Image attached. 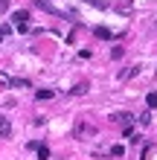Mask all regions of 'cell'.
I'll list each match as a JSON object with an SVG mask.
<instances>
[{
	"label": "cell",
	"mask_w": 157,
	"mask_h": 160,
	"mask_svg": "<svg viewBox=\"0 0 157 160\" xmlns=\"http://www.w3.org/2000/svg\"><path fill=\"white\" fill-rule=\"evenodd\" d=\"M87 6H99V9H105V0H85Z\"/></svg>",
	"instance_id": "ba28073f"
},
{
	"label": "cell",
	"mask_w": 157,
	"mask_h": 160,
	"mask_svg": "<svg viewBox=\"0 0 157 160\" xmlns=\"http://www.w3.org/2000/svg\"><path fill=\"white\" fill-rule=\"evenodd\" d=\"M93 32H96V38H102V41H114V32H110L108 26H96Z\"/></svg>",
	"instance_id": "7a4b0ae2"
},
{
	"label": "cell",
	"mask_w": 157,
	"mask_h": 160,
	"mask_svg": "<svg viewBox=\"0 0 157 160\" xmlns=\"http://www.w3.org/2000/svg\"><path fill=\"white\" fill-rule=\"evenodd\" d=\"M9 9V0H0V12H6Z\"/></svg>",
	"instance_id": "30bf717a"
},
{
	"label": "cell",
	"mask_w": 157,
	"mask_h": 160,
	"mask_svg": "<svg viewBox=\"0 0 157 160\" xmlns=\"http://www.w3.org/2000/svg\"><path fill=\"white\" fill-rule=\"evenodd\" d=\"M35 99H41V102L44 99H52V90H38V93H35Z\"/></svg>",
	"instance_id": "8992f818"
},
{
	"label": "cell",
	"mask_w": 157,
	"mask_h": 160,
	"mask_svg": "<svg viewBox=\"0 0 157 160\" xmlns=\"http://www.w3.org/2000/svg\"><path fill=\"white\" fill-rule=\"evenodd\" d=\"M110 119H116V122H122V125H131V114H125V111H122V114H114Z\"/></svg>",
	"instance_id": "277c9868"
},
{
	"label": "cell",
	"mask_w": 157,
	"mask_h": 160,
	"mask_svg": "<svg viewBox=\"0 0 157 160\" xmlns=\"http://www.w3.org/2000/svg\"><path fill=\"white\" fill-rule=\"evenodd\" d=\"M145 105H149V108H157V90H151L149 96H145Z\"/></svg>",
	"instance_id": "5b68a950"
},
{
	"label": "cell",
	"mask_w": 157,
	"mask_h": 160,
	"mask_svg": "<svg viewBox=\"0 0 157 160\" xmlns=\"http://www.w3.org/2000/svg\"><path fill=\"white\" fill-rule=\"evenodd\" d=\"M9 134H12V122L0 117V137H9Z\"/></svg>",
	"instance_id": "3957f363"
},
{
	"label": "cell",
	"mask_w": 157,
	"mask_h": 160,
	"mask_svg": "<svg viewBox=\"0 0 157 160\" xmlns=\"http://www.w3.org/2000/svg\"><path fill=\"white\" fill-rule=\"evenodd\" d=\"M110 154H116V157H122V154H125V148H122V146H114V148H110Z\"/></svg>",
	"instance_id": "9c48e42d"
},
{
	"label": "cell",
	"mask_w": 157,
	"mask_h": 160,
	"mask_svg": "<svg viewBox=\"0 0 157 160\" xmlns=\"http://www.w3.org/2000/svg\"><path fill=\"white\" fill-rule=\"evenodd\" d=\"M26 21H29V12H15L12 15V23L17 32H26Z\"/></svg>",
	"instance_id": "6da1fadb"
},
{
	"label": "cell",
	"mask_w": 157,
	"mask_h": 160,
	"mask_svg": "<svg viewBox=\"0 0 157 160\" xmlns=\"http://www.w3.org/2000/svg\"><path fill=\"white\" fill-rule=\"evenodd\" d=\"M38 157L41 160H50V148L47 146H38Z\"/></svg>",
	"instance_id": "52a82bcc"
}]
</instances>
